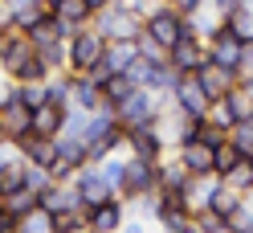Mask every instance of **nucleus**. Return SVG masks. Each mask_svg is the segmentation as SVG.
I'll use <instances>...</instances> for the list:
<instances>
[{
    "label": "nucleus",
    "mask_w": 253,
    "mask_h": 233,
    "mask_svg": "<svg viewBox=\"0 0 253 233\" xmlns=\"http://www.w3.org/2000/svg\"><path fill=\"white\" fill-rule=\"evenodd\" d=\"M102 49H106V37L94 25L74 29V37L66 41V74H90L94 61L102 57Z\"/></svg>",
    "instance_id": "nucleus-1"
},
{
    "label": "nucleus",
    "mask_w": 253,
    "mask_h": 233,
    "mask_svg": "<svg viewBox=\"0 0 253 233\" xmlns=\"http://www.w3.org/2000/svg\"><path fill=\"white\" fill-rule=\"evenodd\" d=\"M143 33H151L160 45H176L184 33H196V29H192V21H188L184 12H176L168 0H160V4L143 17Z\"/></svg>",
    "instance_id": "nucleus-2"
},
{
    "label": "nucleus",
    "mask_w": 253,
    "mask_h": 233,
    "mask_svg": "<svg viewBox=\"0 0 253 233\" xmlns=\"http://www.w3.org/2000/svg\"><path fill=\"white\" fill-rule=\"evenodd\" d=\"M160 111H164V102H160V94H155V90H147V86H135L131 94H126V98L115 106V115H119L123 127L155 123V119H160Z\"/></svg>",
    "instance_id": "nucleus-3"
},
{
    "label": "nucleus",
    "mask_w": 253,
    "mask_h": 233,
    "mask_svg": "<svg viewBox=\"0 0 253 233\" xmlns=\"http://www.w3.org/2000/svg\"><path fill=\"white\" fill-rule=\"evenodd\" d=\"M106 41H135L139 37V29H143V17H135V12H123L115 4H106L102 12H94V21H90Z\"/></svg>",
    "instance_id": "nucleus-4"
},
{
    "label": "nucleus",
    "mask_w": 253,
    "mask_h": 233,
    "mask_svg": "<svg viewBox=\"0 0 253 233\" xmlns=\"http://www.w3.org/2000/svg\"><path fill=\"white\" fill-rule=\"evenodd\" d=\"M204 49H209V61H216V66H225V70H241V57H245V41L241 37H233L225 21H220L209 37H204ZM241 78V74H237Z\"/></svg>",
    "instance_id": "nucleus-5"
},
{
    "label": "nucleus",
    "mask_w": 253,
    "mask_h": 233,
    "mask_svg": "<svg viewBox=\"0 0 253 233\" xmlns=\"http://www.w3.org/2000/svg\"><path fill=\"white\" fill-rule=\"evenodd\" d=\"M171 102H176V111L188 115V119H204V111H209V90L200 86L196 74H180L176 86H171Z\"/></svg>",
    "instance_id": "nucleus-6"
},
{
    "label": "nucleus",
    "mask_w": 253,
    "mask_h": 233,
    "mask_svg": "<svg viewBox=\"0 0 253 233\" xmlns=\"http://www.w3.org/2000/svg\"><path fill=\"white\" fill-rule=\"evenodd\" d=\"M74 188H78V200H82V209H94L102 205V200H115L119 192L110 188V180L98 172V164H82L74 172Z\"/></svg>",
    "instance_id": "nucleus-7"
},
{
    "label": "nucleus",
    "mask_w": 253,
    "mask_h": 233,
    "mask_svg": "<svg viewBox=\"0 0 253 233\" xmlns=\"http://www.w3.org/2000/svg\"><path fill=\"white\" fill-rule=\"evenodd\" d=\"M155 168H160V160H147V155H126L119 196H123V200H135V196H143L147 188H155Z\"/></svg>",
    "instance_id": "nucleus-8"
},
{
    "label": "nucleus",
    "mask_w": 253,
    "mask_h": 233,
    "mask_svg": "<svg viewBox=\"0 0 253 233\" xmlns=\"http://www.w3.org/2000/svg\"><path fill=\"white\" fill-rule=\"evenodd\" d=\"M204 61H209V49H204L200 33H184L176 45H168V66L176 74H196Z\"/></svg>",
    "instance_id": "nucleus-9"
},
{
    "label": "nucleus",
    "mask_w": 253,
    "mask_h": 233,
    "mask_svg": "<svg viewBox=\"0 0 253 233\" xmlns=\"http://www.w3.org/2000/svg\"><path fill=\"white\" fill-rule=\"evenodd\" d=\"M216 184H220V176H216V172H209V176H188V184L180 188V205H184V213H188V217L204 213V209L212 205Z\"/></svg>",
    "instance_id": "nucleus-10"
},
{
    "label": "nucleus",
    "mask_w": 253,
    "mask_h": 233,
    "mask_svg": "<svg viewBox=\"0 0 253 233\" xmlns=\"http://www.w3.org/2000/svg\"><path fill=\"white\" fill-rule=\"evenodd\" d=\"M123 147L131 155H147V160H160L164 155V135L155 123H139V127H126L123 135Z\"/></svg>",
    "instance_id": "nucleus-11"
},
{
    "label": "nucleus",
    "mask_w": 253,
    "mask_h": 233,
    "mask_svg": "<svg viewBox=\"0 0 253 233\" xmlns=\"http://www.w3.org/2000/svg\"><path fill=\"white\" fill-rule=\"evenodd\" d=\"M12 147H17V155H25L29 164H37V168H49L53 164V155H57V143H53V135H37V131H25L12 139Z\"/></svg>",
    "instance_id": "nucleus-12"
},
{
    "label": "nucleus",
    "mask_w": 253,
    "mask_h": 233,
    "mask_svg": "<svg viewBox=\"0 0 253 233\" xmlns=\"http://www.w3.org/2000/svg\"><path fill=\"white\" fill-rule=\"evenodd\" d=\"M29 53H37V49L29 45L25 29H4V33H0V70H4L8 78H12V70H17Z\"/></svg>",
    "instance_id": "nucleus-13"
},
{
    "label": "nucleus",
    "mask_w": 253,
    "mask_h": 233,
    "mask_svg": "<svg viewBox=\"0 0 253 233\" xmlns=\"http://www.w3.org/2000/svg\"><path fill=\"white\" fill-rule=\"evenodd\" d=\"M41 209H49L53 217H61V213H74V209H82V200H78V188H74V180H53L49 188H45L41 196Z\"/></svg>",
    "instance_id": "nucleus-14"
},
{
    "label": "nucleus",
    "mask_w": 253,
    "mask_h": 233,
    "mask_svg": "<svg viewBox=\"0 0 253 233\" xmlns=\"http://www.w3.org/2000/svg\"><path fill=\"white\" fill-rule=\"evenodd\" d=\"M86 229H94V233H115V229H123V196L86 209Z\"/></svg>",
    "instance_id": "nucleus-15"
},
{
    "label": "nucleus",
    "mask_w": 253,
    "mask_h": 233,
    "mask_svg": "<svg viewBox=\"0 0 253 233\" xmlns=\"http://www.w3.org/2000/svg\"><path fill=\"white\" fill-rule=\"evenodd\" d=\"M196 78H200V86L209 90V98H220V94H229L237 86V70H225V66H216V61H204L196 70Z\"/></svg>",
    "instance_id": "nucleus-16"
},
{
    "label": "nucleus",
    "mask_w": 253,
    "mask_h": 233,
    "mask_svg": "<svg viewBox=\"0 0 253 233\" xmlns=\"http://www.w3.org/2000/svg\"><path fill=\"white\" fill-rule=\"evenodd\" d=\"M180 160L192 176H209L212 172V147L204 143V139H184L180 143Z\"/></svg>",
    "instance_id": "nucleus-17"
},
{
    "label": "nucleus",
    "mask_w": 253,
    "mask_h": 233,
    "mask_svg": "<svg viewBox=\"0 0 253 233\" xmlns=\"http://www.w3.org/2000/svg\"><path fill=\"white\" fill-rule=\"evenodd\" d=\"M61 123H66V106H57V102L45 98L41 106H33V123H29V131H37V135H57Z\"/></svg>",
    "instance_id": "nucleus-18"
},
{
    "label": "nucleus",
    "mask_w": 253,
    "mask_h": 233,
    "mask_svg": "<svg viewBox=\"0 0 253 233\" xmlns=\"http://www.w3.org/2000/svg\"><path fill=\"white\" fill-rule=\"evenodd\" d=\"M209 209H212V213H220L225 221H233V217L245 209V192L220 180V184H216V192H212V205H209Z\"/></svg>",
    "instance_id": "nucleus-19"
},
{
    "label": "nucleus",
    "mask_w": 253,
    "mask_h": 233,
    "mask_svg": "<svg viewBox=\"0 0 253 233\" xmlns=\"http://www.w3.org/2000/svg\"><path fill=\"white\" fill-rule=\"evenodd\" d=\"M25 37H29V45H33L37 53H45V49H53V45H61V41H66V37L57 33L53 12H49V17H41L37 25H29V29H25Z\"/></svg>",
    "instance_id": "nucleus-20"
},
{
    "label": "nucleus",
    "mask_w": 253,
    "mask_h": 233,
    "mask_svg": "<svg viewBox=\"0 0 253 233\" xmlns=\"http://www.w3.org/2000/svg\"><path fill=\"white\" fill-rule=\"evenodd\" d=\"M188 176H192V172H188V168H184V160H180V155H176V160H160V168H155V188H168V192H180L184 188V184H188Z\"/></svg>",
    "instance_id": "nucleus-21"
},
{
    "label": "nucleus",
    "mask_w": 253,
    "mask_h": 233,
    "mask_svg": "<svg viewBox=\"0 0 253 233\" xmlns=\"http://www.w3.org/2000/svg\"><path fill=\"white\" fill-rule=\"evenodd\" d=\"M25 172H29V160H25V155H8V151H4V160H0V196L12 192V188H21V184H25Z\"/></svg>",
    "instance_id": "nucleus-22"
},
{
    "label": "nucleus",
    "mask_w": 253,
    "mask_h": 233,
    "mask_svg": "<svg viewBox=\"0 0 253 233\" xmlns=\"http://www.w3.org/2000/svg\"><path fill=\"white\" fill-rule=\"evenodd\" d=\"M53 143H57V155H61V160H70L74 168L90 164V151H86V143H82L78 135H66V131H57V135H53Z\"/></svg>",
    "instance_id": "nucleus-23"
},
{
    "label": "nucleus",
    "mask_w": 253,
    "mask_h": 233,
    "mask_svg": "<svg viewBox=\"0 0 253 233\" xmlns=\"http://www.w3.org/2000/svg\"><path fill=\"white\" fill-rule=\"evenodd\" d=\"M37 205H41V200H37V188H29V184H21V188L4 192V209H8L12 217H17V221H21V217H25L29 209H37Z\"/></svg>",
    "instance_id": "nucleus-24"
},
{
    "label": "nucleus",
    "mask_w": 253,
    "mask_h": 233,
    "mask_svg": "<svg viewBox=\"0 0 253 233\" xmlns=\"http://www.w3.org/2000/svg\"><path fill=\"white\" fill-rule=\"evenodd\" d=\"M17 233H57V221H53V213L49 209H29L25 217H21V229Z\"/></svg>",
    "instance_id": "nucleus-25"
},
{
    "label": "nucleus",
    "mask_w": 253,
    "mask_h": 233,
    "mask_svg": "<svg viewBox=\"0 0 253 233\" xmlns=\"http://www.w3.org/2000/svg\"><path fill=\"white\" fill-rule=\"evenodd\" d=\"M49 74H53V70L41 61V53H29V57L21 61V66L12 70V82H45Z\"/></svg>",
    "instance_id": "nucleus-26"
},
{
    "label": "nucleus",
    "mask_w": 253,
    "mask_h": 233,
    "mask_svg": "<svg viewBox=\"0 0 253 233\" xmlns=\"http://www.w3.org/2000/svg\"><path fill=\"white\" fill-rule=\"evenodd\" d=\"M220 180L233 184V188H241V192H253V155H241V160H237Z\"/></svg>",
    "instance_id": "nucleus-27"
},
{
    "label": "nucleus",
    "mask_w": 253,
    "mask_h": 233,
    "mask_svg": "<svg viewBox=\"0 0 253 233\" xmlns=\"http://www.w3.org/2000/svg\"><path fill=\"white\" fill-rule=\"evenodd\" d=\"M53 17L70 21L74 29H82V25H90V21H94V12L86 8V0H61V4L53 8Z\"/></svg>",
    "instance_id": "nucleus-28"
},
{
    "label": "nucleus",
    "mask_w": 253,
    "mask_h": 233,
    "mask_svg": "<svg viewBox=\"0 0 253 233\" xmlns=\"http://www.w3.org/2000/svg\"><path fill=\"white\" fill-rule=\"evenodd\" d=\"M229 143L241 151V155H253V115L249 119H237L229 127Z\"/></svg>",
    "instance_id": "nucleus-29"
},
{
    "label": "nucleus",
    "mask_w": 253,
    "mask_h": 233,
    "mask_svg": "<svg viewBox=\"0 0 253 233\" xmlns=\"http://www.w3.org/2000/svg\"><path fill=\"white\" fill-rule=\"evenodd\" d=\"M131 90H135V82H131L126 74H110L106 82H102V98H106L110 106H119L126 94H131Z\"/></svg>",
    "instance_id": "nucleus-30"
},
{
    "label": "nucleus",
    "mask_w": 253,
    "mask_h": 233,
    "mask_svg": "<svg viewBox=\"0 0 253 233\" xmlns=\"http://www.w3.org/2000/svg\"><path fill=\"white\" fill-rule=\"evenodd\" d=\"M135 49H139V57L155 61V66H164V61H168V45H160L151 33H143V29H139V37H135Z\"/></svg>",
    "instance_id": "nucleus-31"
},
{
    "label": "nucleus",
    "mask_w": 253,
    "mask_h": 233,
    "mask_svg": "<svg viewBox=\"0 0 253 233\" xmlns=\"http://www.w3.org/2000/svg\"><path fill=\"white\" fill-rule=\"evenodd\" d=\"M17 94H21V102L29 111H33V106H41L49 98V78H45V82H17Z\"/></svg>",
    "instance_id": "nucleus-32"
},
{
    "label": "nucleus",
    "mask_w": 253,
    "mask_h": 233,
    "mask_svg": "<svg viewBox=\"0 0 253 233\" xmlns=\"http://www.w3.org/2000/svg\"><path fill=\"white\" fill-rule=\"evenodd\" d=\"M220 98L229 102V111H233V123H237V119H249V115H253V98H249L245 90H241V82H237V86L229 90V94H220Z\"/></svg>",
    "instance_id": "nucleus-33"
},
{
    "label": "nucleus",
    "mask_w": 253,
    "mask_h": 233,
    "mask_svg": "<svg viewBox=\"0 0 253 233\" xmlns=\"http://www.w3.org/2000/svg\"><path fill=\"white\" fill-rule=\"evenodd\" d=\"M225 29L233 37H241V41H253V12L249 8H237L233 17H225Z\"/></svg>",
    "instance_id": "nucleus-34"
},
{
    "label": "nucleus",
    "mask_w": 253,
    "mask_h": 233,
    "mask_svg": "<svg viewBox=\"0 0 253 233\" xmlns=\"http://www.w3.org/2000/svg\"><path fill=\"white\" fill-rule=\"evenodd\" d=\"M237 160H241V151H237V147L229 143V139L212 147V172H216V176H225V172H229V168H233Z\"/></svg>",
    "instance_id": "nucleus-35"
},
{
    "label": "nucleus",
    "mask_w": 253,
    "mask_h": 233,
    "mask_svg": "<svg viewBox=\"0 0 253 233\" xmlns=\"http://www.w3.org/2000/svg\"><path fill=\"white\" fill-rule=\"evenodd\" d=\"M204 123H212V127L229 131V127H233V111H229V102H225V98H212V102H209V111H204Z\"/></svg>",
    "instance_id": "nucleus-36"
},
{
    "label": "nucleus",
    "mask_w": 253,
    "mask_h": 233,
    "mask_svg": "<svg viewBox=\"0 0 253 233\" xmlns=\"http://www.w3.org/2000/svg\"><path fill=\"white\" fill-rule=\"evenodd\" d=\"M25 184H29V188H37V196H41V192L53 184V176H49V168H37V164H29V172H25Z\"/></svg>",
    "instance_id": "nucleus-37"
},
{
    "label": "nucleus",
    "mask_w": 253,
    "mask_h": 233,
    "mask_svg": "<svg viewBox=\"0 0 253 233\" xmlns=\"http://www.w3.org/2000/svg\"><path fill=\"white\" fill-rule=\"evenodd\" d=\"M168 4L176 8V12H184V17H192V12H200L204 4H209V0H168Z\"/></svg>",
    "instance_id": "nucleus-38"
},
{
    "label": "nucleus",
    "mask_w": 253,
    "mask_h": 233,
    "mask_svg": "<svg viewBox=\"0 0 253 233\" xmlns=\"http://www.w3.org/2000/svg\"><path fill=\"white\" fill-rule=\"evenodd\" d=\"M17 229H21V221H17L8 209H0V233H17Z\"/></svg>",
    "instance_id": "nucleus-39"
},
{
    "label": "nucleus",
    "mask_w": 253,
    "mask_h": 233,
    "mask_svg": "<svg viewBox=\"0 0 253 233\" xmlns=\"http://www.w3.org/2000/svg\"><path fill=\"white\" fill-rule=\"evenodd\" d=\"M0 29H12V0H0Z\"/></svg>",
    "instance_id": "nucleus-40"
},
{
    "label": "nucleus",
    "mask_w": 253,
    "mask_h": 233,
    "mask_svg": "<svg viewBox=\"0 0 253 233\" xmlns=\"http://www.w3.org/2000/svg\"><path fill=\"white\" fill-rule=\"evenodd\" d=\"M106 4H110V0H86V8H90V12H102Z\"/></svg>",
    "instance_id": "nucleus-41"
},
{
    "label": "nucleus",
    "mask_w": 253,
    "mask_h": 233,
    "mask_svg": "<svg viewBox=\"0 0 253 233\" xmlns=\"http://www.w3.org/2000/svg\"><path fill=\"white\" fill-rule=\"evenodd\" d=\"M245 209H249V213H253V192H245Z\"/></svg>",
    "instance_id": "nucleus-42"
},
{
    "label": "nucleus",
    "mask_w": 253,
    "mask_h": 233,
    "mask_svg": "<svg viewBox=\"0 0 253 233\" xmlns=\"http://www.w3.org/2000/svg\"><path fill=\"white\" fill-rule=\"evenodd\" d=\"M57 4H61V0H45V8H49V12H53V8H57Z\"/></svg>",
    "instance_id": "nucleus-43"
},
{
    "label": "nucleus",
    "mask_w": 253,
    "mask_h": 233,
    "mask_svg": "<svg viewBox=\"0 0 253 233\" xmlns=\"http://www.w3.org/2000/svg\"><path fill=\"white\" fill-rule=\"evenodd\" d=\"M4 147H8V143H4V139H0V160H4Z\"/></svg>",
    "instance_id": "nucleus-44"
},
{
    "label": "nucleus",
    "mask_w": 253,
    "mask_h": 233,
    "mask_svg": "<svg viewBox=\"0 0 253 233\" xmlns=\"http://www.w3.org/2000/svg\"><path fill=\"white\" fill-rule=\"evenodd\" d=\"M0 209H4V196H0Z\"/></svg>",
    "instance_id": "nucleus-45"
},
{
    "label": "nucleus",
    "mask_w": 253,
    "mask_h": 233,
    "mask_svg": "<svg viewBox=\"0 0 253 233\" xmlns=\"http://www.w3.org/2000/svg\"><path fill=\"white\" fill-rule=\"evenodd\" d=\"M0 33H4V29H0Z\"/></svg>",
    "instance_id": "nucleus-46"
}]
</instances>
